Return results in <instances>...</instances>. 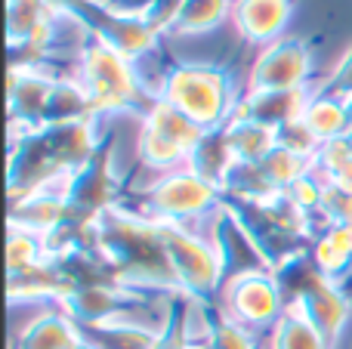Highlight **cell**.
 I'll list each match as a JSON object with an SVG mask.
<instances>
[{"label":"cell","instance_id":"1","mask_svg":"<svg viewBox=\"0 0 352 349\" xmlns=\"http://www.w3.org/2000/svg\"><path fill=\"white\" fill-rule=\"evenodd\" d=\"M99 251L111 263L118 282L130 291H161L179 294L176 275L164 245V229L158 220L136 214L133 207H118L99 214Z\"/></svg>","mask_w":352,"mask_h":349},{"label":"cell","instance_id":"2","mask_svg":"<svg viewBox=\"0 0 352 349\" xmlns=\"http://www.w3.org/2000/svg\"><path fill=\"white\" fill-rule=\"evenodd\" d=\"M78 78L90 93L96 117H109V115L146 117V111L158 99V93H148V87L142 84L133 59H127L111 43L99 41L93 34L87 37L78 53Z\"/></svg>","mask_w":352,"mask_h":349},{"label":"cell","instance_id":"3","mask_svg":"<svg viewBox=\"0 0 352 349\" xmlns=\"http://www.w3.org/2000/svg\"><path fill=\"white\" fill-rule=\"evenodd\" d=\"M158 96L192 117L198 127H223L241 99L232 74L223 65L207 62H176L164 71L158 84Z\"/></svg>","mask_w":352,"mask_h":349},{"label":"cell","instance_id":"4","mask_svg":"<svg viewBox=\"0 0 352 349\" xmlns=\"http://www.w3.org/2000/svg\"><path fill=\"white\" fill-rule=\"evenodd\" d=\"M161 229H164L167 257L176 275V291L207 306H217L226 284V266L213 238L192 232L179 223H161Z\"/></svg>","mask_w":352,"mask_h":349},{"label":"cell","instance_id":"5","mask_svg":"<svg viewBox=\"0 0 352 349\" xmlns=\"http://www.w3.org/2000/svg\"><path fill=\"white\" fill-rule=\"evenodd\" d=\"M136 214L148 216L158 223H179L186 226L188 220L198 216H213L223 204V189L207 183L204 177L192 170V167H179V170H167L136 198Z\"/></svg>","mask_w":352,"mask_h":349},{"label":"cell","instance_id":"6","mask_svg":"<svg viewBox=\"0 0 352 349\" xmlns=\"http://www.w3.org/2000/svg\"><path fill=\"white\" fill-rule=\"evenodd\" d=\"M204 136V127L186 117L179 109H173L164 99H155V105L146 111L142 117V130H140V161L155 170L167 173V170H179L188 167L195 146Z\"/></svg>","mask_w":352,"mask_h":349},{"label":"cell","instance_id":"7","mask_svg":"<svg viewBox=\"0 0 352 349\" xmlns=\"http://www.w3.org/2000/svg\"><path fill=\"white\" fill-rule=\"evenodd\" d=\"M217 306L229 319H235L238 325L250 328V331H260V328H272L285 315L287 300L275 272L256 269V272H244V275L229 278L223 284V294H219Z\"/></svg>","mask_w":352,"mask_h":349},{"label":"cell","instance_id":"8","mask_svg":"<svg viewBox=\"0 0 352 349\" xmlns=\"http://www.w3.org/2000/svg\"><path fill=\"white\" fill-rule=\"evenodd\" d=\"M68 204L74 216H90L96 220L99 214L121 204V179L115 173V139H102L99 152L84 164L78 173H72L68 183Z\"/></svg>","mask_w":352,"mask_h":349},{"label":"cell","instance_id":"9","mask_svg":"<svg viewBox=\"0 0 352 349\" xmlns=\"http://www.w3.org/2000/svg\"><path fill=\"white\" fill-rule=\"evenodd\" d=\"M312 49L300 37H281V41L263 47L248 78V90H297L309 87L312 80Z\"/></svg>","mask_w":352,"mask_h":349},{"label":"cell","instance_id":"10","mask_svg":"<svg viewBox=\"0 0 352 349\" xmlns=\"http://www.w3.org/2000/svg\"><path fill=\"white\" fill-rule=\"evenodd\" d=\"M294 0H235L232 3V22L238 34L248 43H269L281 41L285 28L291 25Z\"/></svg>","mask_w":352,"mask_h":349},{"label":"cell","instance_id":"11","mask_svg":"<svg viewBox=\"0 0 352 349\" xmlns=\"http://www.w3.org/2000/svg\"><path fill=\"white\" fill-rule=\"evenodd\" d=\"M306 99H309V87H297V90H244L232 117H250V121H260L272 130H281L287 124L300 121Z\"/></svg>","mask_w":352,"mask_h":349},{"label":"cell","instance_id":"12","mask_svg":"<svg viewBox=\"0 0 352 349\" xmlns=\"http://www.w3.org/2000/svg\"><path fill=\"white\" fill-rule=\"evenodd\" d=\"M291 306L303 309V315L318 328V334H322V337L328 340L331 346L340 340L343 328H346V322H349V315H352L349 291L343 288L340 282H331V278L318 282L316 288H312L309 294L303 297V300L291 303Z\"/></svg>","mask_w":352,"mask_h":349},{"label":"cell","instance_id":"13","mask_svg":"<svg viewBox=\"0 0 352 349\" xmlns=\"http://www.w3.org/2000/svg\"><path fill=\"white\" fill-rule=\"evenodd\" d=\"M80 340H84L80 325L59 303H53V309L41 313L22 331L12 334L10 349H74Z\"/></svg>","mask_w":352,"mask_h":349},{"label":"cell","instance_id":"14","mask_svg":"<svg viewBox=\"0 0 352 349\" xmlns=\"http://www.w3.org/2000/svg\"><path fill=\"white\" fill-rule=\"evenodd\" d=\"M300 121L312 130L318 142H328V139H340V136L349 133V109H346V99L334 96V93L322 90H309V99L303 105V115Z\"/></svg>","mask_w":352,"mask_h":349},{"label":"cell","instance_id":"15","mask_svg":"<svg viewBox=\"0 0 352 349\" xmlns=\"http://www.w3.org/2000/svg\"><path fill=\"white\" fill-rule=\"evenodd\" d=\"M87 344L96 349H155L161 337V328H148L140 322H105V325H80Z\"/></svg>","mask_w":352,"mask_h":349},{"label":"cell","instance_id":"16","mask_svg":"<svg viewBox=\"0 0 352 349\" xmlns=\"http://www.w3.org/2000/svg\"><path fill=\"white\" fill-rule=\"evenodd\" d=\"M84 117H96V111H93L90 93L80 84V78L78 74L74 78H56L47 99V109H43V127L84 121Z\"/></svg>","mask_w":352,"mask_h":349},{"label":"cell","instance_id":"17","mask_svg":"<svg viewBox=\"0 0 352 349\" xmlns=\"http://www.w3.org/2000/svg\"><path fill=\"white\" fill-rule=\"evenodd\" d=\"M235 164H238V158H235V152H232L229 139H226V130L223 127L204 130L201 142L195 146L192 158H188V167H192L198 177H204L207 183L219 185V189H223L226 177H229V170Z\"/></svg>","mask_w":352,"mask_h":349},{"label":"cell","instance_id":"18","mask_svg":"<svg viewBox=\"0 0 352 349\" xmlns=\"http://www.w3.org/2000/svg\"><path fill=\"white\" fill-rule=\"evenodd\" d=\"M223 130H226V139H229L235 158L248 161V164H260L278 146V130L266 127L260 121H250V117H229L223 124Z\"/></svg>","mask_w":352,"mask_h":349},{"label":"cell","instance_id":"19","mask_svg":"<svg viewBox=\"0 0 352 349\" xmlns=\"http://www.w3.org/2000/svg\"><path fill=\"white\" fill-rule=\"evenodd\" d=\"M269 349H334L318 334V328L303 315L300 306H287L285 315L269 328Z\"/></svg>","mask_w":352,"mask_h":349},{"label":"cell","instance_id":"20","mask_svg":"<svg viewBox=\"0 0 352 349\" xmlns=\"http://www.w3.org/2000/svg\"><path fill=\"white\" fill-rule=\"evenodd\" d=\"M235 0H182L167 34H204L232 16Z\"/></svg>","mask_w":352,"mask_h":349},{"label":"cell","instance_id":"21","mask_svg":"<svg viewBox=\"0 0 352 349\" xmlns=\"http://www.w3.org/2000/svg\"><path fill=\"white\" fill-rule=\"evenodd\" d=\"M43 260H50L43 235L10 223V241H6V266H10V275L34 269V266H41Z\"/></svg>","mask_w":352,"mask_h":349},{"label":"cell","instance_id":"22","mask_svg":"<svg viewBox=\"0 0 352 349\" xmlns=\"http://www.w3.org/2000/svg\"><path fill=\"white\" fill-rule=\"evenodd\" d=\"M260 170L266 173V179L275 185V189L285 192V189H291L300 177H306V173L312 170V161L303 158V155H297V152H291L287 146L278 142V146L260 161Z\"/></svg>","mask_w":352,"mask_h":349},{"label":"cell","instance_id":"23","mask_svg":"<svg viewBox=\"0 0 352 349\" xmlns=\"http://www.w3.org/2000/svg\"><path fill=\"white\" fill-rule=\"evenodd\" d=\"M207 346L210 349H260V344H256V331L238 325V322L229 319L219 306H213V313H210Z\"/></svg>","mask_w":352,"mask_h":349},{"label":"cell","instance_id":"24","mask_svg":"<svg viewBox=\"0 0 352 349\" xmlns=\"http://www.w3.org/2000/svg\"><path fill=\"white\" fill-rule=\"evenodd\" d=\"M352 161V146L346 136H340V139H328L318 146V152L312 155V173H316L318 179H324V183H331L334 179L337 170H343Z\"/></svg>","mask_w":352,"mask_h":349},{"label":"cell","instance_id":"25","mask_svg":"<svg viewBox=\"0 0 352 349\" xmlns=\"http://www.w3.org/2000/svg\"><path fill=\"white\" fill-rule=\"evenodd\" d=\"M318 214L324 216V223H352V195L337 189L334 183H324Z\"/></svg>","mask_w":352,"mask_h":349},{"label":"cell","instance_id":"26","mask_svg":"<svg viewBox=\"0 0 352 349\" xmlns=\"http://www.w3.org/2000/svg\"><path fill=\"white\" fill-rule=\"evenodd\" d=\"M278 142H281V146H287L291 152L309 158V161H312V155L318 152V146H322V142L312 136V130L306 127L303 121H294V124H287V127H281L278 130Z\"/></svg>","mask_w":352,"mask_h":349},{"label":"cell","instance_id":"27","mask_svg":"<svg viewBox=\"0 0 352 349\" xmlns=\"http://www.w3.org/2000/svg\"><path fill=\"white\" fill-rule=\"evenodd\" d=\"M318 87H322V90H328V93H334V96H340V99L352 96V49H346V56L337 62V68Z\"/></svg>","mask_w":352,"mask_h":349},{"label":"cell","instance_id":"28","mask_svg":"<svg viewBox=\"0 0 352 349\" xmlns=\"http://www.w3.org/2000/svg\"><path fill=\"white\" fill-rule=\"evenodd\" d=\"M331 183H334L337 189H343V192H349V195H352V161L343 167V170L334 173V179H331Z\"/></svg>","mask_w":352,"mask_h":349},{"label":"cell","instance_id":"29","mask_svg":"<svg viewBox=\"0 0 352 349\" xmlns=\"http://www.w3.org/2000/svg\"><path fill=\"white\" fill-rule=\"evenodd\" d=\"M74 349H96V346H93V344H87V340H80V344L74 346Z\"/></svg>","mask_w":352,"mask_h":349},{"label":"cell","instance_id":"30","mask_svg":"<svg viewBox=\"0 0 352 349\" xmlns=\"http://www.w3.org/2000/svg\"><path fill=\"white\" fill-rule=\"evenodd\" d=\"M346 109H349V130H352V96L346 99Z\"/></svg>","mask_w":352,"mask_h":349},{"label":"cell","instance_id":"31","mask_svg":"<svg viewBox=\"0 0 352 349\" xmlns=\"http://www.w3.org/2000/svg\"><path fill=\"white\" fill-rule=\"evenodd\" d=\"M343 288H346V291H349V294H352V275L346 278V282H343Z\"/></svg>","mask_w":352,"mask_h":349},{"label":"cell","instance_id":"32","mask_svg":"<svg viewBox=\"0 0 352 349\" xmlns=\"http://www.w3.org/2000/svg\"><path fill=\"white\" fill-rule=\"evenodd\" d=\"M195 349H210V346H207V344H198V346H195Z\"/></svg>","mask_w":352,"mask_h":349},{"label":"cell","instance_id":"33","mask_svg":"<svg viewBox=\"0 0 352 349\" xmlns=\"http://www.w3.org/2000/svg\"><path fill=\"white\" fill-rule=\"evenodd\" d=\"M346 139H349V146H352V130H349V133H346Z\"/></svg>","mask_w":352,"mask_h":349}]
</instances>
